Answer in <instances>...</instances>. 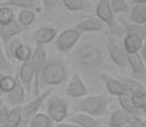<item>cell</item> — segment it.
Listing matches in <instances>:
<instances>
[{
	"label": "cell",
	"mask_w": 146,
	"mask_h": 127,
	"mask_svg": "<svg viewBox=\"0 0 146 127\" xmlns=\"http://www.w3.org/2000/svg\"><path fill=\"white\" fill-rule=\"evenodd\" d=\"M57 37V29L50 25H43L40 27L33 35V39L37 45H48L51 42L55 41V38Z\"/></svg>",
	"instance_id": "cell-13"
},
{
	"label": "cell",
	"mask_w": 146,
	"mask_h": 127,
	"mask_svg": "<svg viewBox=\"0 0 146 127\" xmlns=\"http://www.w3.org/2000/svg\"><path fill=\"white\" fill-rule=\"evenodd\" d=\"M61 3L70 12H81L86 9V0H61Z\"/></svg>",
	"instance_id": "cell-29"
},
{
	"label": "cell",
	"mask_w": 146,
	"mask_h": 127,
	"mask_svg": "<svg viewBox=\"0 0 146 127\" xmlns=\"http://www.w3.org/2000/svg\"><path fill=\"white\" fill-rule=\"evenodd\" d=\"M70 121L79 127H100V122L97 117L90 116L88 113H84V112L74 114Z\"/></svg>",
	"instance_id": "cell-19"
},
{
	"label": "cell",
	"mask_w": 146,
	"mask_h": 127,
	"mask_svg": "<svg viewBox=\"0 0 146 127\" xmlns=\"http://www.w3.org/2000/svg\"><path fill=\"white\" fill-rule=\"evenodd\" d=\"M135 4H146V0H133Z\"/></svg>",
	"instance_id": "cell-41"
},
{
	"label": "cell",
	"mask_w": 146,
	"mask_h": 127,
	"mask_svg": "<svg viewBox=\"0 0 146 127\" xmlns=\"http://www.w3.org/2000/svg\"><path fill=\"white\" fill-rule=\"evenodd\" d=\"M140 55H141L142 60L146 63V41L144 42V45H142V49H141V51H140Z\"/></svg>",
	"instance_id": "cell-39"
},
{
	"label": "cell",
	"mask_w": 146,
	"mask_h": 127,
	"mask_svg": "<svg viewBox=\"0 0 146 127\" xmlns=\"http://www.w3.org/2000/svg\"><path fill=\"white\" fill-rule=\"evenodd\" d=\"M47 114L53 122H62L69 114V107L66 100L61 97H52L47 104Z\"/></svg>",
	"instance_id": "cell-7"
},
{
	"label": "cell",
	"mask_w": 146,
	"mask_h": 127,
	"mask_svg": "<svg viewBox=\"0 0 146 127\" xmlns=\"http://www.w3.org/2000/svg\"><path fill=\"white\" fill-rule=\"evenodd\" d=\"M130 123H131V125H132L133 127H146L145 120H141L139 116H131Z\"/></svg>",
	"instance_id": "cell-37"
},
{
	"label": "cell",
	"mask_w": 146,
	"mask_h": 127,
	"mask_svg": "<svg viewBox=\"0 0 146 127\" xmlns=\"http://www.w3.org/2000/svg\"><path fill=\"white\" fill-rule=\"evenodd\" d=\"M66 94L71 98H83L88 94V88L79 74H74L69 80L66 85Z\"/></svg>",
	"instance_id": "cell-11"
},
{
	"label": "cell",
	"mask_w": 146,
	"mask_h": 127,
	"mask_svg": "<svg viewBox=\"0 0 146 127\" xmlns=\"http://www.w3.org/2000/svg\"><path fill=\"white\" fill-rule=\"evenodd\" d=\"M36 19V10L32 9H21L18 13V23L22 25L23 28H28L33 24Z\"/></svg>",
	"instance_id": "cell-24"
},
{
	"label": "cell",
	"mask_w": 146,
	"mask_h": 127,
	"mask_svg": "<svg viewBox=\"0 0 146 127\" xmlns=\"http://www.w3.org/2000/svg\"><path fill=\"white\" fill-rule=\"evenodd\" d=\"M46 63L47 52L44 50V46L43 45H37L35 50L32 51V56H31V64H32L33 72H35V95L40 94V76Z\"/></svg>",
	"instance_id": "cell-4"
},
{
	"label": "cell",
	"mask_w": 146,
	"mask_h": 127,
	"mask_svg": "<svg viewBox=\"0 0 146 127\" xmlns=\"http://www.w3.org/2000/svg\"><path fill=\"white\" fill-rule=\"evenodd\" d=\"M144 45V38L136 35H126L123 38V49L127 53H139Z\"/></svg>",
	"instance_id": "cell-18"
},
{
	"label": "cell",
	"mask_w": 146,
	"mask_h": 127,
	"mask_svg": "<svg viewBox=\"0 0 146 127\" xmlns=\"http://www.w3.org/2000/svg\"><path fill=\"white\" fill-rule=\"evenodd\" d=\"M131 98H132L135 107H136L139 111L142 109V107H144L146 103V93H142V94H133V95H131Z\"/></svg>",
	"instance_id": "cell-35"
},
{
	"label": "cell",
	"mask_w": 146,
	"mask_h": 127,
	"mask_svg": "<svg viewBox=\"0 0 146 127\" xmlns=\"http://www.w3.org/2000/svg\"><path fill=\"white\" fill-rule=\"evenodd\" d=\"M67 78V70L65 64L58 59H50L44 64L41 71L40 83L41 85H61Z\"/></svg>",
	"instance_id": "cell-1"
},
{
	"label": "cell",
	"mask_w": 146,
	"mask_h": 127,
	"mask_svg": "<svg viewBox=\"0 0 146 127\" xmlns=\"http://www.w3.org/2000/svg\"><path fill=\"white\" fill-rule=\"evenodd\" d=\"M22 121H23V117H22V106L9 107L4 127H19Z\"/></svg>",
	"instance_id": "cell-21"
},
{
	"label": "cell",
	"mask_w": 146,
	"mask_h": 127,
	"mask_svg": "<svg viewBox=\"0 0 146 127\" xmlns=\"http://www.w3.org/2000/svg\"><path fill=\"white\" fill-rule=\"evenodd\" d=\"M15 19L14 15V10L8 5H0V25L8 24Z\"/></svg>",
	"instance_id": "cell-30"
},
{
	"label": "cell",
	"mask_w": 146,
	"mask_h": 127,
	"mask_svg": "<svg viewBox=\"0 0 146 127\" xmlns=\"http://www.w3.org/2000/svg\"><path fill=\"white\" fill-rule=\"evenodd\" d=\"M78 31L83 32H99L104 28V23L98 17H86L75 25Z\"/></svg>",
	"instance_id": "cell-14"
},
{
	"label": "cell",
	"mask_w": 146,
	"mask_h": 127,
	"mask_svg": "<svg viewBox=\"0 0 146 127\" xmlns=\"http://www.w3.org/2000/svg\"><path fill=\"white\" fill-rule=\"evenodd\" d=\"M53 121L50 118L48 114L46 113H36L28 121V125L29 127H52Z\"/></svg>",
	"instance_id": "cell-25"
},
{
	"label": "cell",
	"mask_w": 146,
	"mask_h": 127,
	"mask_svg": "<svg viewBox=\"0 0 146 127\" xmlns=\"http://www.w3.org/2000/svg\"><path fill=\"white\" fill-rule=\"evenodd\" d=\"M123 84L126 86V92L130 95L133 94H142V93H146L145 86L140 83L136 79H123Z\"/></svg>",
	"instance_id": "cell-27"
},
{
	"label": "cell",
	"mask_w": 146,
	"mask_h": 127,
	"mask_svg": "<svg viewBox=\"0 0 146 127\" xmlns=\"http://www.w3.org/2000/svg\"><path fill=\"white\" fill-rule=\"evenodd\" d=\"M125 29H126V35H136L142 38L146 36V28L144 27V24H136V23L130 24L125 22Z\"/></svg>",
	"instance_id": "cell-31"
},
{
	"label": "cell",
	"mask_w": 146,
	"mask_h": 127,
	"mask_svg": "<svg viewBox=\"0 0 146 127\" xmlns=\"http://www.w3.org/2000/svg\"><path fill=\"white\" fill-rule=\"evenodd\" d=\"M130 120H131V116L126 111H123L122 108L114 109L111 114V118H109L108 127H122L125 125H128Z\"/></svg>",
	"instance_id": "cell-20"
},
{
	"label": "cell",
	"mask_w": 146,
	"mask_h": 127,
	"mask_svg": "<svg viewBox=\"0 0 146 127\" xmlns=\"http://www.w3.org/2000/svg\"><path fill=\"white\" fill-rule=\"evenodd\" d=\"M118 102H119L121 108L127 112L130 116H139V109L135 107L132 98H131V95L128 94V93L118 95Z\"/></svg>",
	"instance_id": "cell-23"
},
{
	"label": "cell",
	"mask_w": 146,
	"mask_h": 127,
	"mask_svg": "<svg viewBox=\"0 0 146 127\" xmlns=\"http://www.w3.org/2000/svg\"><path fill=\"white\" fill-rule=\"evenodd\" d=\"M130 21L136 24H146V4H136L131 8Z\"/></svg>",
	"instance_id": "cell-22"
},
{
	"label": "cell",
	"mask_w": 146,
	"mask_h": 127,
	"mask_svg": "<svg viewBox=\"0 0 146 127\" xmlns=\"http://www.w3.org/2000/svg\"><path fill=\"white\" fill-rule=\"evenodd\" d=\"M108 103L109 99L107 95H90V97L83 98L78 103L76 108L80 112L94 116V117H99V116H103L107 112Z\"/></svg>",
	"instance_id": "cell-3"
},
{
	"label": "cell",
	"mask_w": 146,
	"mask_h": 127,
	"mask_svg": "<svg viewBox=\"0 0 146 127\" xmlns=\"http://www.w3.org/2000/svg\"><path fill=\"white\" fill-rule=\"evenodd\" d=\"M128 66L132 75L136 78H146V66L140 53H130L128 55Z\"/></svg>",
	"instance_id": "cell-16"
},
{
	"label": "cell",
	"mask_w": 146,
	"mask_h": 127,
	"mask_svg": "<svg viewBox=\"0 0 146 127\" xmlns=\"http://www.w3.org/2000/svg\"><path fill=\"white\" fill-rule=\"evenodd\" d=\"M75 59L84 67H98L103 63V53L94 43H84L76 50Z\"/></svg>",
	"instance_id": "cell-2"
},
{
	"label": "cell",
	"mask_w": 146,
	"mask_h": 127,
	"mask_svg": "<svg viewBox=\"0 0 146 127\" xmlns=\"http://www.w3.org/2000/svg\"><path fill=\"white\" fill-rule=\"evenodd\" d=\"M55 127H79V126H78V125H75V123H58V125L57 126H55Z\"/></svg>",
	"instance_id": "cell-40"
},
{
	"label": "cell",
	"mask_w": 146,
	"mask_h": 127,
	"mask_svg": "<svg viewBox=\"0 0 146 127\" xmlns=\"http://www.w3.org/2000/svg\"><path fill=\"white\" fill-rule=\"evenodd\" d=\"M145 122H146V120H145Z\"/></svg>",
	"instance_id": "cell-47"
},
{
	"label": "cell",
	"mask_w": 146,
	"mask_h": 127,
	"mask_svg": "<svg viewBox=\"0 0 146 127\" xmlns=\"http://www.w3.org/2000/svg\"><path fill=\"white\" fill-rule=\"evenodd\" d=\"M26 89H24L23 84L17 76V83L14 88L10 92L5 93L4 95V103L8 104V107H17V106H23L26 102Z\"/></svg>",
	"instance_id": "cell-10"
},
{
	"label": "cell",
	"mask_w": 146,
	"mask_h": 127,
	"mask_svg": "<svg viewBox=\"0 0 146 127\" xmlns=\"http://www.w3.org/2000/svg\"><path fill=\"white\" fill-rule=\"evenodd\" d=\"M3 5L15 7L19 9H32L40 12V7L37 5V1H29V0H8V1L3 3Z\"/></svg>",
	"instance_id": "cell-28"
},
{
	"label": "cell",
	"mask_w": 146,
	"mask_h": 127,
	"mask_svg": "<svg viewBox=\"0 0 146 127\" xmlns=\"http://www.w3.org/2000/svg\"><path fill=\"white\" fill-rule=\"evenodd\" d=\"M122 127H133L131 123H128V125H125V126H122Z\"/></svg>",
	"instance_id": "cell-43"
},
{
	"label": "cell",
	"mask_w": 146,
	"mask_h": 127,
	"mask_svg": "<svg viewBox=\"0 0 146 127\" xmlns=\"http://www.w3.org/2000/svg\"><path fill=\"white\" fill-rule=\"evenodd\" d=\"M108 55L111 57V60L117 65L121 69H125L128 66V53L123 47H119L116 42L112 38L108 39Z\"/></svg>",
	"instance_id": "cell-9"
},
{
	"label": "cell",
	"mask_w": 146,
	"mask_h": 127,
	"mask_svg": "<svg viewBox=\"0 0 146 127\" xmlns=\"http://www.w3.org/2000/svg\"><path fill=\"white\" fill-rule=\"evenodd\" d=\"M95 14H97V17L103 23L108 25L109 31H111L113 35L119 32V27L117 25L116 18H114V13L111 7V1H109V0H98L97 8H95Z\"/></svg>",
	"instance_id": "cell-6"
},
{
	"label": "cell",
	"mask_w": 146,
	"mask_h": 127,
	"mask_svg": "<svg viewBox=\"0 0 146 127\" xmlns=\"http://www.w3.org/2000/svg\"><path fill=\"white\" fill-rule=\"evenodd\" d=\"M15 83H17V78L4 74V75H3V78L0 79V92H1L3 94L10 92V90L14 88Z\"/></svg>",
	"instance_id": "cell-32"
},
{
	"label": "cell",
	"mask_w": 146,
	"mask_h": 127,
	"mask_svg": "<svg viewBox=\"0 0 146 127\" xmlns=\"http://www.w3.org/2000/svg\"><path fill=\"white\" fill-rule=\"evenodd\" d=\"M100 79H102L103 83H104L107 92H108L111 95H117V97H118L121 94L127 93L126 92V86H125V84H123L122 80H117V79H114V78L107 76L106 74L100 75Z\"/></svg>",
	"instance_id": "cell-17"
},
{
	"label": "cell",
	"mask_w": 146,
	"mask_h": 127,
	"mask_svg": "<svg viewBox=\"0 0 146 127\" xmlns=\"http://www.w3.org/2000/svg\"><path fill=\"white\" fill-rule=\"evenodd\" d=\"M3 75H4V71H0V79L3 78Z\"/></svg>",
	"instance_id": "cell-44"
},
{
	"label": "cell",
	"mask_w": 146,
	"mask_h": 127,
	"mask_svg": "<svg viewBox=\"0 0 146 127\" xmlns=\"http://www.w3.org/2000/svg\"><path fill=\"white\" fill-rule=\"evenodd\" d=\"M1 95H3V93H1V92H0V99H1Z\"/></svg>",
	"instance_id": "cell-45"
},
{
	"label": "cell",
	"mask_w": 146,
	"mask_h": 127,
	"mask_svg": "<svg viewBox=\"0 0 146 127\" xmlns=\"http://www.w3.org/2000/svg\"><path fill=\"white\" fill-rule=\"evenodd\" d=\"M81 37V32L78 31L76 28H67V29L62 31L60 35H57V37L53 41L56 50L58 52H67L79 42Z\"/></svg>",
	"instance_id": "cell-5"
},
{
	"label": "cell",
	"mask_w": 146,
	"mask_h": 127,
	"mask_svg": "<svg viewBox=\"0 0 146 127\" xmlns=\"http://www.w3.org/2000/svg\"><path fill=\"white\" fill-rule=\"evenodd\" d=\"M32 49L27 45H23L21 43L17 46V49L14 50V53H13V57L15 60L21 61V63H26V61H29L31 60V56H32Z\"/></svg>",
	"instance_id": "cell-26"
},
{
	"label": "cell",
	"mask_w": 146,
	"mask_h": 127,
	"mask_svg": "<svg viewBox=\"0 0 146 127\" xmlns=\"http://www.w3.org/2000/svg\"><path fill=\"white\" fill-rule=\"evenodd\" d=\"M9 111V107L4 103V100L0 99V127L5 126V121H7V114Z\"/></svg>",
	"instance_id": "cell-36"
},
{
	"label": "cell",
	"mask_w": 146,
	"mask_h": 127,
	"mask_svg": "<svg viewBox=\"0 0 146 127\" xmlns=\"http://www.w3.org/2000/svg\"><path fill=\"white\" fill-rule=\"evenodd\" d=\"M51 93H52L51 89L44 90L42 94L35 95V98H33L29 103H27L26 106H22V117H23V121L28 122V121H29L33 116L37 113V112L41 109V107L43 106L44 100L50 97V94H51Z\"/></svg>",
	"instance_id": "cell-8"
},
{
	"label": "cell",
	"mask_w": 146,
	"mask_h": 127,
	"mask_svg": "<svg viewBox=\"0 0 146 127\" xmlns=\"http://www.w3.org/2000/svg\"><path fill=\"white\" fill-rule=\"evenodd\" d=\"M29 1H37V0H29Z\"/></svg>",
	"instance_id": "cell-46"
},
{
	"label": "cell",
	"mask_w": 146,
	"mask_h": 127,
	"mask_svg": "<svg viewBox=\"0 0 146 127\" xmlns=\"http://www.w3.org/2000/svg\"><path fill=\"white\" fill-rule=\"evenodd\" d=\"M60 1H61V0H42L43 5H44V7H46L48 10L53 9V8H57L58 5H60Z\"/></svg>",
	"instance_id": "cell-38"
},
{
	"label": "cell",
	"mask_w": 146,
	"mask_h": 127,
	"mask_svg": "<svg viewBox=\"0 0 146 127\" xmlns=\"http://www.w3.org/2000/svg\"><path fill=\"white\" fill-rule=\"evenodd\" d=\"M111 1V7L113 9L114 14L119 13H130L131 7L127 3V0H109Z\"/></svg>",
	"instance_id": "cell-33"
},
{
	"label": "cell",
	"mask_w": 146,
	"mask_h": 127,
	"mask_svg": "<svg viewBox=\"0 0 146 127\" xmlns=\"http://www.w3.org/2000/svg\"><path fill=\"white\" fill-rule=\"evenodd\" d=\"M23 29L24 28L18 23L17 19H14L13 22H10V23H8V24L0 25V38H1V43H3V46H4V49L8 46V43H9L14 37L21 35V33L23 32Z\"/></svg>",
	"instance_id": "cell-12"
},
{
	"label": "cell",
	"mask_w": 146,
	"mask_h": 127,
	"mask_svg": "<svg viewBox=\"0 0 146 127\" xmlns=\"http://www.w3.org/2000/svg\"><path fill=\"white\" fill-rule=\"evenodd\" d=\"M33 79H35V72H33V66L31 64V60L22 63L21 67H19V80L23 84L26 93L28 94L31 93V85H32Z\"/></svg>",
	"instance_id": "cell-15"
},
{
	"label": "cell",
	"mask_w": 146,
	"mask_h": 127,
	"mask_svg": "<svg viewBox=\"0 0 146 127\" xmlns=\"http://www.w3.org/2000/svg\"><path fill=\"white\" fill-rule=\"evenodd\" d=\"M9 60H8V56L4 51V46H3V43H0V71H9Z\"/></svg>",
	"instance_id": "cell-34"
},
{
	"label": "cell",
	"mask_w": 146,
	"mask_h": 127,
	"mask_svg": "<svg viewBox=\"0 0 146 127\" xmlns=\"http://www.w3.org/2000/svg\"><path fill=\"white\" fill-rule=\"evenodd\" d=\"M141 111H142V112H144V113L146 114V103H145V106L142 107V109H141Z\"/></svg>",
	"instance_id": "cell-42"
}]
</instances>
